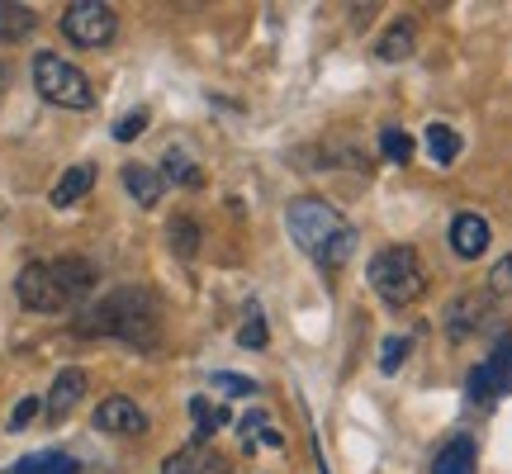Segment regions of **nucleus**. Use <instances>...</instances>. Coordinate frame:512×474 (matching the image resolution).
<instances>
[{"label":"nucleus","instance_id":"nucleus-17","mask_svg":"<svg viewBox=\"0 0 512 474\" xmlns=\"http://www.w3.org/2000/svg\"><path fill=\"white\" fill-rule=\"evenodd\" d=\"M95 185V166L91 162H81V166H67V176L53 185V204L57 209H67V204H76L86 190Z\"/></svg>","mask_w":512,"mask_h":474},{"label":"nucleus","instance_id":"nucleus-20","mask_svg":"<svg viewBox=\"0 0 512 474\" xmlns=\"http://www.w3.org/2000/svg\"><path fill=\"white\" fill-rule=\"evenodd\" d=\"M81 465H76L72 456H62V451H38V456H24L15 465V474H76Z\"/></svg>","mask_w":512,"mask_h":474},{"label":"nucleus","instance_id":"nucleus-22","mask_svg":"<svg viewBox=\"0 0 512 474\" xmlns=\"http://www.w3.org/2000/svg\"><path fill=\"white\" fill-rule=\"evenodd\" d=\"M190 418H195V446H209V437H214V427H223V422H228V413H219V408H209L204 399H190Z\"/></svg>","mask_w":512,"mask_h":474},{"label":"nucleus","instance_id":"nucleus-16","mask_svg":"<svg viewBox=\"0 0 512 474\" xmlns=\"http://www.w3.org/2000/svg\"><path fill=\"white\" fill-rule=\"evenodd\" d=\"M422 143H427V157L437 166H451L460 157V133L451 124H427L422 128Z\"/></svg>","mask_w":512,"mask_h":474},{"label":"nucleus","instance_id":"nucleus-25","mask_svg":"<svg viewBox=\"0 0 512 474\" xmlns=\"http://www.w3.org/2000/svg\"><path fill=\"white\" fill-rule=\"evenodd\" d=\"M403 356H408V337H384V347H380V370L384 375H394L403 365Z\"/></svg>","mask_w":512,"mask_h":474},{"label":"nucleus","instance_id":"nucleus-14","mask_svg":"<svg viewBox=\"0 0 512 474\" xmlns=\"http://www.w3.org/2000/svg\"><path fill=\"white\" fill-rule=\"evenodd\" d=\"M479 470V451H475V437H451L446 446L437 451L432 460V474H475Z\"/></svg>","mask_w":512,"mask_h":474},{"label":"nucleus","instance_id":"nucleus-31","mask_svg":"<svg viewBox=\"0 0 512 474\" xmlns=\"http://www.w3.org/2000/svg\"><path fill=\"white\" fill-rule=\"evenodd\" d=\"M252 427H256V432H261V427H271V422H266V413H247V418H242V432H247V437H252Z\"/></svg>","mask_w":512,"mask_h":474},{"label":"nucleus","instance_id":"nucleus-23","mask_svg":"<svg viewBox=\"0 0 512 474\" xmlns=\"http://www.w3.org/2000/svg\"><path fill=\"white\" fill-rule=\"evenodd\" d=\"M380 152L394 166H408V157H413V138H408L403 128H384V133H380Z\"/></svg>","mask_w":512,"mask_h":474},{"label":"nucleus","instance_id":"nucleus-8","mask_svg":"<svg viewBox=\"0 0 512 474\" xmlns=\"http://www.w3.org/2000/svg\"><path fill=\"white\" fill-rule=\"evenodd\" d=\"M95 427H100V432H110V437H143L147 413L133 399L114 394V399H105L100 408H95Z\"/></svg>","mask_w":512,"mask_h":474},{"label":"nucleus","instance_id":"nucleus-15","mask_svg":"<svg viewBox=\"0 0 512 474\" xmlns=\"http://www.w3.org/2000/svg\"><path fill=\"white\" fill-rule=\"evenodd\" d=\"M124 190L143 204V209H157V204H162V190H166V176H157V171L143 162H128L124 166Z\"/></svg>","mask_w":512,"mask_h":474},{"label":"nucleus","instance_id":"nucleus-29","mask_svg":"<svg viewBox=\"0 0 512 474\" xmlns=\"http://www.w3.org/2000/svg\"><path fill=\"white\" fill-rule=\"evenodd\" d=\"M238 342H242V347H266V323H261L256 313H252V323H242Z\"/></svg>","mask_w":512,"mask_h":474},{"label":"nucleus","instance_id":"nucleus-26","mask_svg":"<svg viewBox=\"0 0 512 474\" xmlns=\"http://www.w3.org/2000/svg\"><path fill=\"white\" fill-rule=\"evenodd\" d=\"M214 389H228L233 399H247V394H256L252 380H242V375H228V370H219V375H214Z\"/></svg>","mask_w":512,"mask_h":474},{"label":"nucleus","instance_id":"nucleus-33","mask_svg":"<svg viewBox=\"0 0 512 474\" xmlns=\"http://www.w3.org/2000/svg\"><path fill=\"white\" fill-rule=\"evenodd\" d=\"M5 86H10V67L0 62V91H5Z\"/></svg>","mask_w":512,"mask_h":474},{"label":"nucleus","instance_id":"nucleus-28","mask_svg":"<svg viewBox=\"0 0 512 474\" xmlns=\"http://www.w3.org/2000/svg\"><path fill=\"white\" fill-rule=\"evenodd\" d=\"M489 294H512V256H503L489 271Z\"/></svg>","mask_w":512,"mask_h":474},{"label":"nucleus","instance_id":"nucleus-2","mask_svg":"<svg viewBox=\"0 0 512 474\" xmlns=\"http://www.w3.org/2000/svg\"><path fill=\"white\" fill-rule=\"evenodd\" d=\"M81 332H91V337H119L128 347H157V337H162V309H157V299L138 285H128V290H114L110 299H100L81 323Z\"/></svg>","mask_w":512,"mask_h":474},{"label":"nucleus","instance_id":"nucleus-21","mask_svg":"<svg viewBox=\"0 0 512 474\" xmlns=\"http://www.w3.org/2000/svg\"><path fill=\"white\" fill-rule=\"evenodd\" d=\"M166 237H171V252L185 256V261L200 252V223H195V219H171Z\"/></svg>","mask_w":512,"mask_h":474},{"label":"nucleus","instance_id":"nucleus-13","mask_svg":"<svg viewBox=\"0 0 512 474\" xmlns=\"http://www.w3.org/2000/svg\"><path fill=\"white\" fill-rule=\"evenodd\" d=\"M81 394H86V370H62V375L53 380V389H48V403H43L48 418L62 422L76 403H81Z\"/></svg>","mask_w":512,"mask_h":474},{"label":"nucleus","instance_id":"nucleus-3","mask_svg":"<svg viewBox=\"0 0 512 474\" xmlns=\"http://www.w3.org/2000/svg\"><path fill=\"white\" fill-rule=\"evenodd\" d=\"M370 285L389 309H408L418 304L422 290H427V271H422V256L413 247H384L375 261H370Z\"/></svg>","mask_w":512,"mask_h":474},{"label":"nucleus","instance_id":"nucleus-7","mask_svg":"<svg viewBox=\"0 0 512 474\" xmlns=\"http://www.w3.org/2000/svg\"><path fill=\"white\" fill-rule=\"evenodd\" d=\"M15 294H19V304L34 309V313H62L67 309V294H62V285H57V275H53L48 261H29L15 280Z\"/></svg>","mask_w":512,"mask_h":474},{"label":"nucleus","instance_id":"nucleus-12","mask_svg":"<svg viewBox=\"0 0 512 474\" xmlns=\"http://www.w3.org/2000/svg\"><path fill=\"white\" fill-rule=\"evenodd\" d=\"M451 252H456L460 261L484 256L489 252V223L479 219V214H460V219L451 223Z\"/></svg>","mask_w":512,"mask_h":474},{"label":"nucleus","instance_id":"nucleus-30","mask_svg":"<svg viewBox=\"0 0 512 474\" xmlns=\"http://www.w3.org/2000/svg\"><path fill=\"white\" fill-rule=\"evenodd\" d=\"M34 413H38V399H19V403H15V413H10V432H24Z\"/></svg>","mask_w":512,"mask_h":474},{"label":"nucleus","instance_id":"nucleus-9","mask_svg":"<svg viewBox=\"0 0 512 474\" xmlns=\"http://www.w3.org/2000/svg\"><path fill=\"white\" fill-rule=\"evenodd\" d=\"M162 474H233L228 456H219L214 446H181V451H171L162 460Z\"/></svg>","mask_w":512,"mask_h":474},{"label":"nucleus","instance_id":"nucleus-19","mask_svg":"<svg viewBox=\"0 0 512 474\" xmlns=\"http://www.w3.org/2000/svg\"><path fill=\"white\" fill-rule=\"evenodd\" d=\"M413 43H418L413 24H408V19H399V24H389V34L380 38V48H375V53H380L384 62H403V57H413Z\"/></svg>","mask_w":512,"mask_h":474},{"label":"nucleus","instance_id":"nucleus-24","mask_svg":"<svg viewBox=\"0 0 512 474\" xmlns=\"http://www.w3.org/2000/svg\"><path fill=\"white\" fill-rule=\"evenodd\" d=\"M166 181H181V185H200V171H195V162L185 157V152H166Z\"/></svg>","mask_w":512,"mask_h":474},{"label":"nucleus","instance_id":"nucleus-1","mask_svg":"<svg viewBox=\"0 0 512 474\" xmlns=\"http://www.w3.org/2000/svg\"><path fill=\"white\" fill-rule=\"evenodd\" d=\"M285 223H290V237L299 242V252L318 261L323 271H337V266H347L351 256H356V228H351L328 200H294L285 209Z\"/></svg>","mask_w":512,"mask_h":474},{"label":"nucleus","instance_id":"nucleus-10","mask_svg":"<svg viewBox=\"0 0 512 474\" xmlns=\"http://www.w3.org/2000/svg\"><path fill=\"white\" fill-rule=\"evenodd\" d=\"M48 266H53L62 294H67V309L81 304V299L95 290V266L91 261H81V256H62V261H48Z\"/></svg>","mask_w":512,"mask_h":474},{"label":"nucleus","instance_id":"nucleus-6","mask_svg":"<svg viewBox=\"0 0 512 474\" xmlns=\"http://www.w3.org/2000/svg\"><path fill=\"white\" fill-rule=\"evenodd\" d=\"M465 389H470V399H475V403H494V399H503V394L512 389V337H508V332L498 337L494 356L470 370Z\"/></svg>","mask_w":512,"mask_h":474},{"label":"nucleus","instance_id":"nucleus-32","mask_svg":"<svg viewBox=\"0 0 512 474\" xmlns=\"http://www.w3.org/2000/svg\"><path fill=\"white\" fill-rule=\"evenodd\" d=\"M261 441H266V446H285V437H280L275 427H261Z\"/></svg>","mask_w":512,"mask_h":474},{"label":"nucleus","instance_id":"nucleus-4","mask_svg":"<svg viewBox=\"0 0 512 474\" xmlns=\"http://www.w3.org/2000/svg\"><path fill=\"white\" fill-rule=\"evenodd\" d=\"M34 86L48 105H62V110H91L95 91L86 72H76L72 62H62L57 53H38L34 57Z\"/></svg>","mask_w":512,"mask_h":474},{"label":"nucleus","instance_id":"nucleus-5","mask_svg":"<svg viewBox=\"0 0 512 474\" xmlns=\"http://www.w3.org/2000/svg\"><path fill=\"white\" fill-rule=\"evenodd\" d=\"M62 34L72 38L76 48H105L119 34V15L105 0H72L62 10Z\"/></svg>","mask_w":512,"mask_h":474},{"label":"nucleus","instance_id":"nucleus-27","mask_svg":"<svg viewBox=\"0 0 512 474\" xmlns=\"http://www.w3.org/2000/svg\"><path fill=\"white\" fill-rule=\"evenodd\" d=\"M143 128H147V110H138V114H128V119H119V124H114V138H119V143H133Z\"/></svg>","mask_w":512,"mask_h":474},{"label":"nucleus","instance_id":"nucleus-11","mask_svg":"<svg viewBox=\"0 0 512 474\" xmlns=\"http://www.w3.org/2000/svg\"><path fill=\"white\" fill-rule=\"evenodd\" d=\"M489 299H494V294H460L456 304L446 309V332H451L456 342L460 337H470V332L489 318Z\"/></svg>","mask_w":512,"mask_h":474},{"label":"nucleus","instance_id":"nucleus-18","mask_svg":"<svg viewBox=\"0 0 512 474\" xmlns=\"http://www.w3.org/2000/svg\"><path fill=\"white\" fill-rule=\"evenodd\" d=\"M34 10L29 5H10V0H0V43H24V38L34 34Z\"/></svg>","mask_w":512,"mask_h":474}]
</instances>
